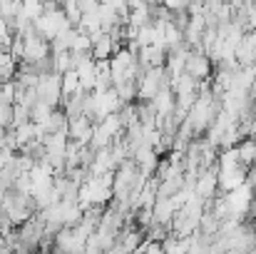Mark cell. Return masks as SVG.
<instances>
[{
    "mask_svg": "<svg viewBox=\"0 0 256 254\" xmlns=\"http://www.w3.org/2000/svg\"><path fill=\"white\" fill-rule=\"evenodd\" d=\"M236 150H239V157H242V162L244 165H256V137H246V140H242L239 145H236Z\"/></svg>",
    "mask_w": 256,
    "mask_h": 254,
    "instance_id": "cell-13",
    "label": "cell"
},
{
    "mask_svg": "<svg viewBox=\"0 0 256 254\" xmlns=\"http://www.w3.org/2000/svg\"><path fill=\"white\" fill-rule=\"evenodd\" d=\"M254 115H256V97H254Z\"/></svg>",
    "mask_w": 256,
    "mask_h": 254,
    "instance_id": "cell-19",
    "label": "cell"
},
{
    "mask_svg": "<svg viewBox=\"0 0 256 254\" xmlns=\"http://www.w3.org/2000/svg\"><path fill=\"white\" fill-rule=\"evenodd\" d=\"M114 197V172H90L80 184V207H107Z\"/></svg>",
    "mask_w": 256,
    "mask_h": 254,
    "instance_id": "cell-1",
    "label": "cell"
},
{
    "mask_svg": "<svg viewBox=\"0 0 256 254\" xmlns=\"http://www.w3.org/2000/svg\"><path fill=\"white\" fill-rule=\"evenodd\" d=\"M226 3H229V5H234V8H242V5H244V3H249V0H226Z\"/></svg>",
    "mask_w": 256,
    "mask_h": 254,
    "instance_id": "cell-18",
    "label": "cell"
},
{
    "mask_svg": "<svg viewBox=\"0 0 256 254\" xmlns=\"http://www.w3.org/2000/svg\"><path fill=\"white\" fill-rule=\"evenodd\" d=\"M224 197H226L229 217L244 219V214H249V212L256 207V189L249 184V182H244V184H239V187L224 192Z\"/></svg>",
    "mask_w": 256,
    "mask_h": 254,
    "instance_id": "cell-4",
    "label": "cell"
},
{
    "mask_svg": "<svg viewBox=\"0 0 256 254\" xmlns=\"http://www.w3.org/2000/svg\"><path fill=\"white\" fill-rule=\"evenodd\" d=\"M239 65H256V30H246L242 43L236 45Z\"/></svg>",
    "mask_w": 256,
    "mask_h": 254,
    "instance_id": "cell-9",
    "label": "cell"
},
{
    "mask_svg": "<svg viewBox=\"0 0 256 254\" xmlns=\"http://www.w3.org/2000/svg\"><path fill=\"white\" fill-rule=\"evenodd\" d=\"M0 125L8 127V130L12 127V105L2 102V100H0Z\"/></svg>",
    "mask_w": 256,
    "mask_h": 254,
    "instance_id": "cell-16",
    "label": "cell"
},
{
    "mask_svg": "<svg viewBox=\"0 0 256 254\" xmlns=\"http://www.w3.org/2000/svg\"><path fill=\"white\" fill-rule=\"evenodd\" d=\"M62 10H65V15L70 18V23H72V25H80V20H82L80 0H62Z\"/></svg>",
    "mask_w": 256,
    "mask_h": 254,
    "instance_id": "cell-15",
    "label": "cell"
},
{
    "mask_svg": "<svg viewBox=\"0 0 256 254\" xmlns=\"http://www.w3.org/2000/svg\"><path fill=\"white\" fill-rule=\"evenodd\" d=\"M78 92H85V90H82V83H80L78 70H68V73H62V100H68V97H72V95H78Z\"/></svg>",
    "mask_w": 256,
    "mask_h": 254,
    "instance_id": "cell-12",
    "label": "cell"
},
{
    "mask_svg": "<svg viewBox=\"0 0 256 254\" xmlns=\"http://www.w3.org/2000/svg\"><path fill=\"white\" fill-rule=\"evenodd\" d=\"M194 192L202 197V199H206V202H212L214 197H216V192H219V174H216V165L209 169H202L199 174H196V179H194Z\"/></svg>",
    "mask_w": 256,
    "mask_h": 254,
    "instance_id": "cell-7",
    "label": "cell"
},
{
    "mask_svg": "<svg viewBox=\"0 0 256 254\" xmlns=\"http://www.w3.org/2000/svg\"><path fill=\"white\" fill-rule=\"evenodd\" d=\"M246 182H249V184H252V187L256 189V165H252V167H249V174H246Z\"/></svg>",
    "mask_w": 256,
    "mask_h": 254,
    "instance_id": "cell-17",
    "label": "cell"
},
{
    "mask_svg": "<svg viewBox=\"0 0 256 254\" xmlns=\"http://www.w3.org/2000/svg\"><path fill=\"white\" fill-rule=\"evenodd\" d=\"M114 50H117V43H114L112 33L102 30V33L92 35V58H94V60H104V58H110Z\"/></svg>",
    "mask_w": 256,
    "mask_h": 254,
    "instance_id": "cell-10",
    "label": "cell"
},
{
    "mask_svg": "<svg viewBox=\"0 0 256 254\" xmlns=\"http://www.w3.org/2000/svg\"><path fill=\"white\" fill-rule=\"evenodd\" d=\"M167 55H170V50L162 45H144L140 50V63H142V68H162V65H167Z\"/></svg>",
    "mask_w": 256,
    "mask_h": 254,
    "instance_id": "cell-11",
    "label": "cell"
},
{
    "mask_svg": "<svg viewBox=\"0 0 256 254\" xmlns=\"http://www.w3.org/2000/svg\"><path fill=\"white\" fill-rule=\"evenodd\" d=\"M167 85H170V73H167L164 65H162V68H144V70L140 73V78H137V97H140L142 102H150V100H154L157 92L164 90Z\"/></svg>",
    "mask_w": 256,
    "mask_h": 254,
    "instance_id": "cell-2",
    "label": "cell"
},
{
    "mask_svg": "<svg viewBox=\"0 0 256 254\" xmlns=\"http://www.w3.org/2000/svg\"><path fill=\"white\" fill-rule=\"evenodd\" d=\"M72 23H70V18L65 15V10H62V5L60 8H48L38 20H35V30H38V35L40 38H45V40H55L65 28H70Z\"/></svg>",
    "mask_w": 256,
    "mask_h": 254,
    "instance_id": "cell-3",
    "label": "cell"
},
{
    "mask_svg": "<svg viewBox=\"0 0 256 254\" xmlns=\"http://www.w3.org/2000/svg\"><path fill=\"white\" fill-rule=\"evenodd\" d=\"M70 140H78V142H82V145H90V140H92V132H94V120L90 117V115H75V117H70Z\"/></svg>",
    "mask_w": 256,
    "mask_h": 254,
    "instance_id": "cell-8",
    "label": "cell"
},
{
    "mask_svg": "<svg viewBox=\"0 0 256 254\" xmlns=\"http://www.w3.org/2000/svg\"><path fill=\"white\" fill-rule=\"evenodd\" d=\"M212 58H209V53H204V50H199V48H192L189 50V55H186V63H184V70L192 75V78H196L199 83H206L209 78H212Z\"/></svg>",
    "mask_w": 256,
    "mask_h": 254,
    "instance_id": "cell-6",
    "label": "cell"
},
{
    "mask_svg": "<svg viewBox=\"0 0 256 254\" xmlns=\"http://www.w3.org/2000/svg\"><path fill=\"white\" fill-rule=\"evenodd\" d=\"M35 90H38V100H45V102L60 107L62 105V73H58V70L40 73Z\"/></svg>",
    "mask_w": 256,
    "mask_h": 254,
    "instance_id": "cell-5",
    "label": "cell"
},
{
    "mask_svg": "<svg viewBox=\"0 0 256 254\" xmlns=\"http://www.w3.org/2000/svg\"><path fill=\"white\" fill-rule=\"evenodd\" d=\"M114 90L120 92L122 102H132L137 97V80H122V83L114 85Z\"/></svg>",
    "mask_w": 256,
    "mask_h": 254,
    "instance_id": "cell-14",
    "label": "cell"
}]
</instances>
